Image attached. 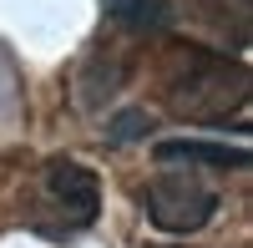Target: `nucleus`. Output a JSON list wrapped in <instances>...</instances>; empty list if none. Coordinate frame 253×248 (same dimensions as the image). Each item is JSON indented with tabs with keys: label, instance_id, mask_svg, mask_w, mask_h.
<instances>
[{
	"label": "nucleus",
	"instance_id": "obj_1",
	"mask_svg": "<svg viewBox=\"0 0 253 248\" xmlns=\"http://www.w3.org/2000/svg\"><path fill=\"white\" fill-rule=\"evenodd\" d=\"M172 112L193 117V122H238L248 112V66L228 61L218 51H198V46H177L167 61V81H162Z\"/></svg>",
	"mask_w": 253,
	"mask_h": 248
},
{
	"label": "nucleus",
	"instance_id": "obj_2",
	"mask_svg": "<svg viewBox=\"0 0 253 248\" xmlns=\"http://www.w3.org/2000/svg\"><path fill=\"white\" fill-rule=\"evenodd\" d=\"M101 213V182L91 167H81L76 157H51L41 167L31 203H26V223L41 238H71L86 233Z\"/></svg>",
	"mask_w": 253,
	"mask_h": 248
},
{
	"label": "nucleus",
	"instance_id": "obj_3",
	"mask_svg": "<svg viewBox=\"0 0 253 248\" xmlns=\"http://www.w3.org/2000/svg\"><path fill=\"white\" fill-rule=\"evenodd\" d=\"M218 213V188L198 167L167 162V167L147 182V218L162 233H198Z\"/></svg>",
	"mask_w": 253,
	"mask_h": 248
},
{
	"label": "nucleus",
	"instance_id": "obj_4",
	"mask_svg": "<svg viewBox=\"0 0 253 248\" xmlns=\"http://www.w3.org/2000/svg\"><path fill=\"white\" fill-rule=\"evenodd\" d=\"M157 162H182V167H248V147L228 142H157Z\"/></svg>",
	"mask_w": 253,
	"mask_h": 248
},
{
	"label": "nucleus",
	"instance_id": "obj_5",
	"mask_svg": "<svg viewBox=\"0 0 253 248\" xmlns=\"http://www.w3.org/2000/svg\"><path fill=\"white\" fill-rule=\"evenodd\" d=\"M107 10H112L117 26L142 31V36L172 26V0H107Z\"/></svg>",
	"mask_w": 253,
	"mask_h": 248
},
{
	"label": "nucleus",
	"instance_id": "obj_6",
	"mask_svg": "<svg viewBox=\"0 0 253 248\" xmlns=\"http://www.w3.org/2000/svg\"><path fill=\"white\" fill-rule=\"evenodd\" d=\"M142 132H152V117H147V112H122L112 127H107V142L122 147V142H132V137H142Z\"/></svg>",
	"mask_w": 253,
	"mask_h": 248
}]
</instances>
